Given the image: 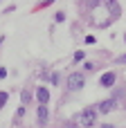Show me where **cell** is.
<instances>
[{
  "mask_svg": "<svg viewBox=\"0 0 126 128\" xmlns=\"http://www.w3.org/2000/svg\"><path fill=\"white\" fill-rule=\"evenodd\" d=\"M83 83H86V76H83L81 72H72V74L68 76V88H70V90H81Z\"/></svg>",
  "mask_w": 126,
  "mask_h": 128,
  "instance_id": "obj_2",
  "label": "cell"
},
{
  "mask_svg": "<svg viewBox=\"0 0 126 128\" xmlns=\"http://www.w3.org/2000/svg\"><path fill=\"white\" fill-rule=\"evenodd\" d=\"M95 108H97V112H101V115H108V112L115 108V101H113V99H104V101H101L99 106H95Z\"/></svg>",
  "mask_w": 126,
  "mask_h": 128,
  "instance_id": "obj_4",
  "label": "cell"
},
{
  "mask_svg": "<svg viewBox=\"0 0 126 128\" xmlns=\"http://www.w3.org/2000/svg\"><path fill=\"white\" fill-rule=\"evenodd\" d=\"M5 76H7V70H5V68H0V79H5Z\"/></svg>",
  "mask_w": 126,
  "mask_h": 128,
  "instance_id": "obj_10",
  "label": "cell"
},
{
  "mask_svg": "<svg viewBox=\"0 0 126 128\" xmlns=\"http://www.w3.org/2000/svg\"><path fill=\"white\" fill-rule=\"evenodd\" d=\"M97 115H99V112H97V108H95V106H86V108H83L74 119H77V124H79V126L92 128L95 124H97Z\"/></svg>",
  "mask_w": 126,
  "mask_h": 128,
  "instance_id": "obj_1",
  "label": "cell"
},
{
  "mask_svg": "<svg viewBox=\"0 0 126 128\" xmlns=\"http://www.w3.org/2000/svg\"><path fill=\"white\" fill-rule=\"evenodd\" d=\"M36 122H38V124H47V106H38V110H36Z\"/></svg>",
  "mask_w": 126,
  "mask_h": 128,
  "instance_id": "obj_6",
  "label": "cell"
},
{
  "mask_svg": "<svg viewBox=\"0 0 126 128\" xmlns=\"http://www.w3.org/2000/svg\"><path fill=\"white\" fill-rule=\"evenodd\" d=\"M7 99H9V94H7V92H0V108L7 106Z\"/></svg>",
  "mask_w": 126,
  "mask_h": 128,
  "instance_id": "obj_7",
  "label": "cell"
},
{
  "mask_svg": "<svg viewBox=\"0 0 126 128\" xmlns=\"http://www.w3.org/2000/svg\"><path fill=\"white\" fill-rule=\"evenodd\" d=\"M113 83H115V72H104L101 79H99V86L101 88H110Z\"/></svg>",
  "mask_w": 126,
  "mask_h": 128,
  "instance_id": "obj_5",
  "label": "cell"
},
{
  "mask_svg": "<svg viewBox=\"0 0 126 128\" xmlns=\"http://www.w3.org/2000/svg\"><path fill=\"white\" fill-rule=\"evenodd\" d=\"M124 38H126V36H124Z\"/></svg>",
  "mask_w": 126,
  "mask_h": 128,
  "instance_id": "obj_13",
  "label": "cell"
},
{
  "mask_svg": "<svg viewBox=\"0 0 126 128\" xmlns=\"http://www.w3.org/2000/svg\"><path fill=\"white\" fill-rule=\"evenodd\" d=\"M104 128H115V126H108V124H106V126H104Z\"/></svg>",
  "mask_w": 126,
  "mask_h": 128,
  "instance_id": "obj_12",
  "label": "cell"
},
{
  "mask_svg": "<svg viewBox=\"0 0 126 128\" xmlns=\"http://www.w3.org/2000/svg\"><path fill=\"white\" fill-rule=\"evenodd\" d=\"M117 61H119V63H126V54H124V56H119Z\"/></svg>",
  "mask_w": 126,
  "mask_h": 128,
  "instance_id": "obj_11",
  "label": "cell"
},
{
  "mask_svg": "<svg viewBox=\"0 0 126 128\" xmlns=\"http://www.w3.org/2000/svg\"><path fill=\"white\" fill-rule=\"evenodd\" d=\"M29 97H32V94H29V92L25 90V92H23V104H27V101H29Z\"/></svg>",
  "mask_w": 126,
  "mask_h": 128,
  "instance_id": "obj_9",
  "label": "cell"
},
{
  "mask_svg": "<svg viewBox=\"0 0 126 128\" xmlns=\"http://www.w3.org/2000/svg\"><path fill=\"white\" fill-rule=\"evenodd\" d=\"M54 20H56V22H63V20H65V16H63V11H59V14L54 16Z\"/></svg>",
  "mask_w": 126,
  "mask_h": 128,
  "instance_id": "obj_8",
  "label": "cell"
},
{
  "mask_svg": "<svg viewBox=\"0 0 126 128\" xmlns=\"http://www.w3.org/2000/svg\"><path fill=\"white\" fill-rule=\"evenodd\" d=\"M36 101H38V106H45V104L50 101V90L43 88V86H38V88H36Z\"/></svg>",
  "mask_w": 126,
  "mask_h": 128,
  "instance_id": "obj_3",
  "label": "cell"
}]
</instances>
